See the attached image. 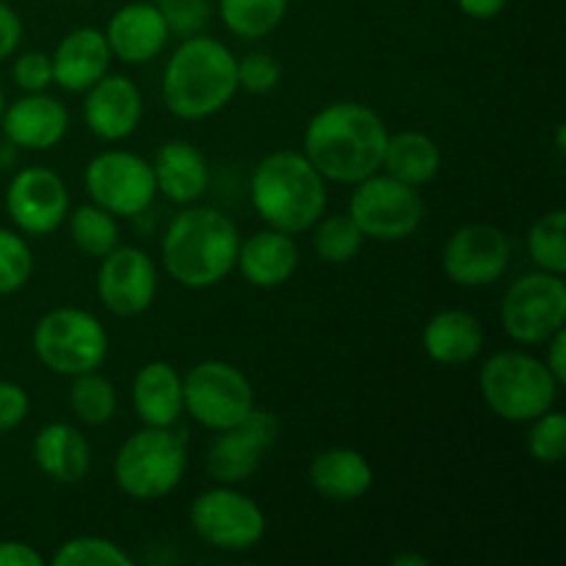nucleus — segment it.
<instances>
[{"instance_id": "1", "label": "nucleus", "mask_w": 566, "mask_h": 566, "mask_svg": "<svg viewBox=\"0 0 566 566\" xmlns=\"http://www.w3.org/2000/svg\"><path fill=\"white\" fill-rule=\"evenodd\" d=\"M387 138L390 130L374 108L343 99L321 108L307 122L302 153L326 182L354 186L381 171Z\"/></svg>"}, {"instance_id": "2", "label": "nucleus", "mask_w": 566, "mask_h": 566, "mask_svg": "<svg viewBox=\"0 0 566 566\" xmlns=\"http://www.w3.org/2000/svg\"><path fill=\"white\" fill-rule=\"evenodd\" d=\"M238 92V59L224 42L205 33L175 48L160 77V97L177 119L199 122L219 114Z\"/></svg>"}, {"instance_id": "3", "label": "nucleus", "mask_w": 566, "mask_h": 566, "mask_svg": "<svg viewBox=\"0 0 566 566\" xmlns=\"http://www.w3.org/2000/svg\"><path fill=\"white\" fill-rule=\"evenodd\" d=\"M241 232L235 221L216 208H186L169 221L160 241L164 269L177 285L205 291L235 271Z\"/></svg>"}, {"instance_id": "4", "label": "nucleus", "mask_w": 566, "mask_h": 566, "mask_svg": "<svg viewBox=\"0 0 566 566\" xmlns=\"http://www.w3.org/2000/svg\"><path fill=\"white\" fill-rule=\"evenodd\" d=\"M249 193L260 219L287 235L307 232L329 202L324 177L310 164L307 155L293 149L265 155L252 171Z\"/></svg>"}, {"instance_id": "5", "label": "nucleus", "mask_w": 566, "mask_h": 566, "mask_svg": "<svg viewBox=\"0 0 566 566\" xmlns=\"http://www.w3.org/2000/svg\"><path fill=\"white\" fill-rule=\"evenodd\" d=\"M188 440L182 431L144 426L133 431L114 457V481L133 501H160L182 484Z\"/></svg>"}, {"instance_id": "6", "label": "nucleus", "mask_w": 566, "mask_h": 566, "mask_svg": "<svg viewBox=\"0 0 566 566\" xmlns=\"http://www.w3.org/2000/svg\"><path fill=\"white\" fill-rule=\"evenodd\" d=\"M479 390L495 418L506 423H531L556 407L562 385L539 357L525 352H497L481 365Z\"/></svg>"}, {"instance_id": "7", "label": "nucleus", "mask_w": 566, "mask_h": 566, "mask_svg": "<svg viewBox=\"0 0 566 566\" xmlns=\"http://www.w3.org/2000/svg\"><path fill=\"white\" fill-rule=\"evenodd\" d=\"M33 354L50 374L72 379L103 368L108 357V332L88 310L55 307L33 326Z\"/></svg>"}, {"instance_id": "8", "label": "nucleus", "mask_w": 566, "mask_h": 566, "mask_svg": "<svg viewBox=\"0 0 566 566\" xmlns=\"http://www.w3.org/2000/svg\"><path fill=\"white\" fill-rule=\"evenodd\" d=\"M348 216L370 241L396 243L407 241L420 230L426 219V202L415 186L376 171L354 182Z\"/></svg>"}, {"instance_id": "9", "label": "nucleus", "mask_w": 566, "mask_h": 566, "mask_svg": "<svg viewBox=\"0 0 566 566\" xmlns=\"http://www.w3.org/2000/svg\"><path fill=\"white\" fill-rule=\"evenodd\" d=\"M186 415L202 429L221 431L241 423L258 403L249 376L227 359H202L182 376Z\"/></svg>"}, {"instance_id": "10", "label": "nucleus", "mask_w": 566, "mask_h": 566, "mask_svg": "<svg viewBox=\"0 0 566 566\" xmlns=\"http://www.w3.org/2000/svg\"><path fill=\"white\" fill-rule=\"evenodd\" d=\"M188 523L205 545L224 553L252 551L269 528L258 501L232 484H216L199 492L188 512Z\"/></svg>"}, {"instance_id": "11", "label": "nucleus", "mask_w": 566, "mask_h": 566, "mask_svg": "<svg viewBox=\"0 0 566 566\" xmlns=\"http://www.w3.org/2000/svg\"><path fill=\"white\" fill-rule=\"evenodd\" d=\"M503 332L520 346H539L566 324L564 274L534 271L509 285L501 302Z\"/></svg>"}, {"instance_id": "12", "label": "nucleus", "mask_w": 566, "mask_h": 566, "mask_svg": "<svg viewBox=\"0 0 566 566\" xmlns=\"http://www.w3.org/2000/svg\"><path fill=\"white\" fill-rule=\"evenodd\" d=\"M88 199L116 219H136L153 208L155 188L153 164L130 149H103L83 171Z\"/></svg>"}, {"instance_id": "13", "label": "nucleus", "mask_w": 566, "mask_h": 566, "mask_svg": "<svg viewBox=\"0 0 566 566\" xmlns=\"http://www.w3.org/2000/svg\"><path fill=\"white\" fill-rule=\"evenodd\" d=\"M276 440H280V418L271 409L254 407L241 423L216 431L205 453V468L216 484L238 486L258 473Z\"/></svg>"}, {"instance_id": "14", "label": "nucleus", "mask_w": 566, "mask_h": 566, "mask_svg": "<svg viewBox=\"0 0 566 566\" xmlns=\"http://www.w3.org/2000/svg\"><path fill=\"white\" fill-rule=\"evenodd\" d=\"M512 263V241L486 221H473L453 232L442 249V271L459 287L495 285Z\"/></svg>"}, {"instance_id": "15", "label": "nucleus", "mask_w": 566, "mask_h": 566, "mask_svg": "<svg viewBox=\"0 0 566 566\" xmlns=\"http://www.w3.org/2000/svg\"><path fill=\"white\" fill-rule=\"evenodd\" d=\"M158 293V269L138 247H114L99 258L97 296L116 318H136L147 313Z\"/></svg>"}, {"instance_id": "16", "label": "nucleus", "mask_w": 566, "mask_h": 566, "mask_svg": "<svg viewBox=\"0 0 566 566\" xmlns=\"http://www.w3.org/2000/svg\"><path fill=\"white\" fill-rule=\"evenodd\" d=\"M6 213L25 235H50L70 213L66 182L48 166H28L6 188Z\"/></svg>"}, {"instance_id": "17", "label": "nucleus", "mask_w": 566, "mask_h": 566, "mask_svg": "<svg viewBox=\"0 0 566 566\" xmlns=\"http://www.w3.org/2000/svg\"><path fill=\"white\" fill-rule=\"evenodd\" d=\"M83 94H86V99H83V122H86V127L99 142H125L142 125V88L127 75H111V72H105Z\"/></svg>"}, {"instance_id": "18", "label": "nucleus", "mask_w": 566, "mask_h": 566, "mask_svg": "<svg viewBox=\"0 0 566 566\" xmlns=\"http://www.w3.org/2000/svg\"><path fill=\"white\" fill-rule=\"evenodd\" d=\"M6 142L20 149H53L70 130V111L48 92L22 94L14 103H6L0 116Z\"/></svg>"}, {"instance_id": "19", "label": "nucleus", "mask_w": 566, "mask_h": 566, "mask_svg": "<svg viewBox=\"0 0 566 566\" xmlns=\"http://www.w3.org/2000/svg\"><path fill=\"white\" fill-rule=\"evenodd\" d=\"M111 55L122 64H147L164 53L169 42V25L155 3H127L116 11L105 28Z\"/></svg>"}, {"instance_id": "20", "label": "nucleus", "mask_w": 566, "mask_h": 566, "mask_svg": "<svg viewBox=\"0 0 566 566\" xmlns=\"http://www.w3.org/2000/svg\"><path fill=\"white\" fill-rule=\"evenodd\" d=\"M111 48L99 28L83 25L66 33L55 44L53 55V83L70 94L86 92L111 70Z\"/></svg>"}, {"instance_id": "21", "label": "nucleus", "mask_w": 566, "mask_h": 566, "mask_svg": "<svg viewBox=\"0 0 566 566\" xmlns=\"http://www.w3.org/2000/svg\"><path fill=\"white\" fill-rule=\"evenodd\" d=\"M235 269L252 287L271 291V287L285 285L298 269L296 241L287 232L265 227L254 235L241 238Z\"/></svg>"}, {"instance_id": "22", "label": "nucleus", "mask_w": 566, "mask_h": 566, "mask_svg": "<svg viewBox=\"0 0 566 566\" xmlns=\"http://www.w3.org/2000/svg\"><path fill=\"white\" fill-rule=\"evenodd\" d=\"M486 332L479 315L468 310H442L431 315L423 326V352L431 363L446 365V368H459L468 365L484 352Z\"/></svg>"}, {"instance_id": "23", "label": "nucleus", "mask_w": 566, "mask_h": 566, "mask_svg": "<svg viewBox=\"0 0 566 566\" xmlns=\"http://www.w3.org/2000/svg\"><path fill=\"white\" fill-rule=\"evenodd\" d=\"M33 462L59 484H77L92 470V446L81 429L64 420L44 423L33 437Z\"/></svg>"}, {"instance_id": "24", "label": "nucleus", "mask_w": 566, "mask_h": 566, "mask_svg": "<svg viewBox=\"0 0 566 566\" xmlns=\"http://www.w3.org/2000/svg\"><path fill=\"white\" fill-rule=\"evenodd\" d=\"M133 412L144 426H158L169 429L186 415L182 403V376L177 368L164 359H153L144 368H138L130 387Z\"/></svg>"}, {"instance_id": "25", "label": "nucleus", "mask_w": 566, "mask_h": 566, "mask_svg": "<svg viewBox=\"0 0 566 566\" xmlns=\"http://www.w3.org/2000/svg\"><path fill=\"white\" fill-rule=\"evenodd\" d=\"M153 175L158 193L175 205H193L210 188L208 158L182 138L160 144L153 160Z\"/></svg>"}, {"instance_id": "26", "label": "nucleus", "mask_w": 566, "mask_h": 566, "mask_svg": "<svg viewBox=\"0 0 566 566\" xmlns=\"http://www.w3.org/2000/svg\"><path fill=\"white\" fill-rule=\"evenodd\" d=\"M310 486L332 503H354L374 486V468L354 448H326L310 462Z\"/></svg>"}, {"instance_id": "27", "label": "nucleus", "mask_w": 566, "mask_h": 566, "mask_svg": "<svg viewBox=\"0 0 566 566\" xmlns=\"http://www.w3.org/2000/svg\"><path fill=\"white\" fill-rule=\"evenodd\" d=\"M442 169V153L437 142L426 133L403 130L387 138L381 171L407 186H426L434 180Z\"/></svg>"}, {"instance_id": "28", "label": "nucleus", "mask_w": 566, "mask_h": 566, "mask_svg": "<svg viewBox=\"0 0 566 566\" xmlns=\"http://www.w3.org/2000/svg\"><path fill=\"white\" fill-rule=\"evenodd\" d=\"M291 0H219V17L235 36L263 39L282 25Z\"/></svg>"}, {"instance_id": "29", "label": "nucleus", "mask_w": 566, "mask_h": 566, "mask_svg": "<svg viewBox=\"0 0 566 566\" xmlns=\"http://www.w3.org/2000/svg\"><path fill=\"white\" fill-rule=\"evenodd\" d=\"M66 227H70L72 243L88 258H105L111 249L119 247V221L114 213L94 202L70 208Z\"/></svg>"}, {"instance_id": "30", "label": "nucleus", "mask_w": 566, "mask_h": 566, "mask_svg": "<svg viewBox=\"0 0 566 566\" xmlns=\"http://www.w3.org/2000/svg\"><path fill=\"white\" fill-rule=\"evenodd\" d=\"M70 409L75 420H81L83 426L111 423L116 409H119V396H116L114 381L99 374V370L72 376Z\"/></svg>"}, {"instance_id": "31", "label": "nucleus", "mask_w": 566, "mask_h": 566, "mask_svg": "<svg viewBox=\"0 0 566 566\" xmlns=\"http://www.w3.org/2000/svg\"><path fill=\"white\" fill-rule=\"evenodd\" d=\"M313 249L324 263L346 265L363 252L365 235L348 213L321 216L313 227Z\"/></svg>"}, {"instance_id": "32", "label": "nucleus", "mask_w": 566, "mask_h": 566, "mask_svg": "<svg viewBox=\"0 0 566 566\" xmlns=\"http://www.w3.org/2000/svg\"><path fill=\"white\" fill-rule=\"evenodd\" d=\"M531 260L536 269L551 271V274H564L566 271V213L562 208L539 216L531 224L528 238H525Z\"/></svg>"}, {"instance_id": "33", "label": "nucleus", "mask_w": 566, "mask_h": 566, "mask_svg": "<svg viewBox=\"0 0 566 566\" xmlns=\"http://www.w3.org/2000/svg\"><path fill=\"white\" fill-rule=\"evenodd\" d=\"M55 566H133V558L127 556L125 547L116 545L114 539H105L97 534L72 536L55 551Z\"/></svg>"}, {"instance_id": "34", "label": "nucleus", "mask_w": 566, "mask_h": 566, "mask_svg": "<svg viewBox=\"0 0 566 566\" xmlns=\"http://www.w3.org/2000/svg\"><path fill=\"white\" fill-rule=\"evenodd\" d=\"M525 446L534 462L539 464H562L566 457V418L564 412L547 409L539 418L531 420V429L525 434Z\"/></svg>"}, {"instance_id": "35", "label": "nucleus", "mask_w": 566, "mask_h": 566, "mask_svg": "<svg viewBox=\"0 0 566 566\" xmlns=\"http://www.w3.org/2000/svg\"><path fill=\"white\" fill-rule=\"evenodd\" d=\"M33 274V252L17 230L0 227V296L22 291Z\"/></svg>"}, {"instance_id": "36", "label": "nucleus", "mask_w": 566, "mask_h": 566, "mask_svg": "<svg viewBox=\"0 0 566 566\" xmlns=\"http://www.w3.org/2000/svg\"><path fill=\"white\" fill-rule=\"evenodd\" d=\"M282 70L276 64V59L263 50H254L247 53L243 59H238V88L249 94H271L280 86Z\"/></svg>"}, {"instance_id": "37", "label": "nucleus", "mask_w": 566, "mask_h": 566, "mask_svg": "<svg viewBox=\"0 0 566 566\" xmlns=\"http://www.w3.org/2000/svg\"><path fill=\"white\" fill-rule=\"evenodd\" d=\"M155 6L164 14L169 33H177L182 39L202 33L210 20V0H158Z\"/></svg>"}, {"instance_id": "38", "label": "nucleus", "mask_w": 566, "mask_h": 566, "mask_svg": "<svg viewBox=\"0 0 566 566\" xmlns=\"http://www.w3.org/2000/svg\"><path fill=\"white\" fill-rule=\"evenodd\" d=\"M11 77H14L17 88H22L25 94L48 92L53 86V61L42 50H28L14 59Z\"/></svg>"}, {"instance_id": "39", "label": "nucleus", "mask_w": 566, "mask_h": 566, "mask_svg": "<svg viewBox=\"0 0 566 566\" xmlns=\"http://www.w3.org/2000/svg\"><path fill=\"white\" fill-rule=\"evenodd\" d=\"M28 412H31V398H28L25 387L0 379V434L20 429Z\"/></svg>"}, {"instance_id": "40", "label": "nucleus", "mask_w": 566, "mask_h": 566, "mask_svg": "<svg viewBox=\"0 0 566 566\" xmlns=\"http://www.w3.org/2000/svg\"><path fill=\"white\" fill-rule=\"evenodd\" d=\"M22 42V20L9 3L0 0V61L11 59Z\"/></svg>"}, {"instance_id": "41", "label": "nucleus", "mask_w": 566, "mask_h": 566, "mask_svg": "<svg viewBox=\"0 0 566 566\" xmlns=\"http://www.w3.org/2000/svg\"><path fill=\"white\" fill-rule=\"evenodd\" d=\"M42 553L25 542H0V566H44Z\"/></svg>"}, {"instance_id": "42", "label": "nucleus", "mask_w": 566, "mask_h": 566, "mask_svg": "<svg viewBox=\"0 0 566 566\" xmlns=\"http://www.w3.org/2000/svg\"><path fill=\"white\" fill-rule=\"evenodd\" d=\"M547 354L542 363L547 365L553 376H556L558 385H566V329H558L556 335L547 337Z\"/></svg>"}, {"instance_id": "43", "label": "nucleus", "mask_w": 566, "mask_h": 566, "mask_svg": "<svg viewBox=\"0 0 566 566\" xmlns=\"http://www.w3.org/2000/svg\"><path fill=\"white\" fill-rule=\"evenodd\" d=\"M457 6L470 20H495L497 14H503L509 0H457Z\"/></svg>"}, {"instance_id": "44", "label": "nucleus", "mask_w": 566, "mask_h": 566, "mask_svg": "<svg viewBox=\"0 0 566 566\" xmlns=\"http://www.w3.org/2000/svg\"><path fill=\"white\" fill-rule=\"evenodd\" d=\"M392 566H429V558L418 556V553H403V556L392 558Z\"/></svg>"}, {"instance_id": "45", "label": "nucleus", "mask_w": 566, "mask_h": 566, "mask_svg": "<svg viewBox=\"0 0 566 566\" xmlns=\"http://www.w3.org/2000/svg\"><path fill=\"white\" fill-rule=\"evenodd\" d=\"M556 147H558V153H564V125L558 127V136H556Z\"/></svg>"}, {"instance_id": "46", "label": "nucleus", "mask_w": 566, "mask_h": 566, "mask_svg": "<svg viewBox=\"0 0 566 566\" xmlns=\"http://www.w3.org/2000/svg\"><path fill=\"white\" fill-rule=\"evenodd\" d=\"M3 108H6V92L3 86H0V116H3Z\"/></svg>"}]
</instances>
